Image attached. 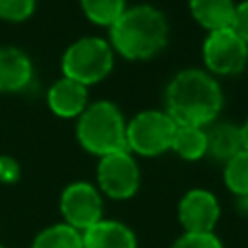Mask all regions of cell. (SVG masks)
I'll return each mask as SVG.
<instances>
[{
    "instance_id": "obj_3",
    "label": "cell",
    "mask_w": 248,
    "mask_h": 248,
    "mask_svg": "<svg viewBox=\"0 0 248 248\" xmlns=\"http://www.w3.org/2000/svg\"><path fill=\"white\" fill-rule=\"evenodd\" d=\"M76 138L85 151L97 157L128 151L126 120L120 108L110 101H95L85 107L78 116Z\"/></svg>"
},
{
    "instance_id": "obj_22",
    "label": "cell",
    "mask_w": 248,
    "mask_h": 248,
    "mask_svg": "<svg viewBox=\"0 0 248 248\" xmlns=\"http://www.w3.org/2000/svg\"><path fill=\"white\" fill-rule=\"evenodd\" d=\"M19 176H21L19 163L10 155H0V182L14 184V182H17Z\"/></svg>"
},
{
    "instance_id": "obj_19",
    "label": "cell",
    "mask_w": 248,
    "mask_h": 248,
    "mask_svg": "<svg viewBox=\"0 0 248 248\" xmlns=\"http://www.w3.org/2000/svg\"><path fill=\"white\" fill-rule=\"evenodd\" d=\"M37 0H0V19L21 23L33 16Z\"/></svg>"
},
{
    "instance_id": "obj_20",
    "label": "cell",
    "mask_w": 248,
    "mask_h": 248,
    "mask_svg": "<svg viewBox=\"0 0 248 248\" xmlns=\"http://www.w3.org/2000/svg\"><path fill=\"white\" fill-rule=\"evenodd\" d=\"M172 248H223V242L215 232H184L174 240Z\"/></svg>"
},
{
    "instance_id": "obj_11",
    "label": "cell",
    "mask_w": 248,
    "mask_h": 248,
    "mask_svg": "<svg viewBox=\"0 0 248 248\" xmlns=\"http://www.w3.org/2000/svg\"><path fill=\"white\" fill-rule=\"evenodd\" d=\"M31 81V58L17 46H0V93H21Z\"/></svg>"
},
{
    "instance_id": "obj_7",
    "label": "cell",
    "mask_w": 248,
    "mask_h": 248,
    "mask_svg": "<svg viewBox=\"0 0 248 248\" xmlns=\"http://www.w3.org/2000/svg\"><path fill=\"white\" fill-rule=\"evenodd\" d=\"M140 167L130 151H116L99 157L97 184L99 190L112 200H128L140 188Z\"/></svg>"
},
{
    "instance_id": "obj_10",
    "label": "cell",
    "mask_w": 248,
    "mask_h": 248,
    "mask_svg": "<svg viewBox=\"0 0 248 248\" xmlns=\"http://www.w3.org/2000/svg\"><path fill=\"white\" fill-rule=\"evenodd\" d=\"M46 105L58 118H78L89 105V91L83 83L62 76L48 87Z\"/></svg>"
},
{
    "instance_id": "obj_24",
    "label": "cell",
    "mask_w": 248,
    "mask_h": 248,
    "mask_svg": "<svg viewBox=\"0 0 248 248\" xmlns=\"http://www.w3.org/2000/svg\"><path fill=\"white\" fill-rule=\"evenodd\" d=\"M240 132H242V145H244V149H248V118L240 126Z\"/></svg>"
},
{
    "instance_id": "obj_16",
    "label": "cell",
    "mask_w": 248,
    "mask_h": 248,
    "mask_svg": "<svg viewBox=\"0 0 248 248\" xmlns=\"http://www.w3.org/2000/svg\"><path fill=\"white\" fill-rule=\"evenodd\" d=\"M31 248H83L81 231L64 221L48 225L39 231V234L31 242Z\"/></svg>"
},
{
    "instance_id": "obj_9",
    "label": "cell",
    "mask_w": 248,
    "mask_h": 248,
    "mask_svg": "<svg viewBox=\"0 0 248 248\" xmlns=\"http://www.w3.org/2000/svg\"><path fill=\"white\" fill-rule=\"evenodd\" d=\"M219 217V200L205 188H192L178 202V221L184 232H213Z\"/></svg>"
},
{
    "instance_id": "obj_15",
    "label": "cell",
    "mask_w": 248,
    "mask_h": 248,
    "mask_svg": "<svg viewBox=\"0 0 248 248\" xmlns=\"http://www.w3.org/2000/svg\"><path fill=\"white\" fill-rule=\"evenodd\" d=\"M170 151H174L184 161H200L207 151L205 128L200 126H176Z\"/></svg>"
},
{
    "instance_id": "obj_1",
    "label": "cell",
    "mask_w": 248,
    "mask_h": 248,
    "mask_svg": "<svg viewBox=\"0 0 248 248\" xmlns=\"http://www.w3.org/2000/svg\"><path fill=\"white\" fill-rule=\"evenodd\" d=\"M223 108V91L215 76L200 68L178 72L165 91V112L178 126L205 128Z\"/></svg>"
},
{
    "instance_id": "obj_18",
    "label": "cell",
    "mask_w": 248,
    "mask_h": 248,
    "mask_svg": "<svg viewBox=\"0 0 248 248\" xmlns=\"http://www.w3.org/2000/svg\"><path fill=\"white\" fill-rule=\"evenodd\" d=\"M223 180L229 192H232L236 198L248 196V149H242L225 163Z\"/></svg>"
},
{
    "instance_id": "obj_14",
    "label": "cell",
    "mask_w": 248,
    "mask_h": 248,
    "mask_svg": "<svg viewBox=\"0 0 248 248\" xmlns=\"http://www.w3.org/2000/svg\"><path fill=\"white\" fill-rule=\"evenodd\" d=\"M234 0H188L192 17L207 31L229 29L234 16Z\"/></svg>"
},
{
    "instance_id": "obj_4",
    "label": "cell",
    "mask_w": 248,
    "mask_h": 248,
    "mask_svg": "<svg viewBox=\"0 0 248 248\" xmlns=\"http://www.w3.org/2000/svg\"><path fill=\"white\" fill-rule=\"evenodd\" d=\"M114 66V50L101 37H79L62 54V76L83 83L85 87L103 81Z\"/></svg>"
},
{
    "instance_id": "obj_13",
    "label": "cell",
    "mask_w": 248,
    "mask_h": 248,
    "mask_svg": "<svg viewBox=\"0 0 248 248\" xmlns=\"http://www.w3.org/2000/svg\"><path fill=\"white\" fill-rule=\"evenodd\" d=\"M207 136V151L205 157H211L217 163H227L236 153L244 149L242 145V132L240 126L232 122H211L205 126Z\"/></svg>"
},
{
    "instance_id": "obj_2",
    "label": "cell",
    "mask_w": 248,
    "mask_h": 248,
    "mask_svg": "<svg viewBox=\"0 0 248 248\" xmlns=\"http://www.w3.org/2000/svg\"><path fill=\"white\" fill-rule=\"evenodd\" d=\"M110 46L126 60H149L169 43V23L161 10L149 4H138L108 27Z\"/></svg>"
},
{
    "instance_id": "obj_25",
    "label": "cell",
    "mask_w": 248,
    "mask_h": 248,
    "mask_svg": "<svg viewBox=\"0 0 248 248\" xmlns=\"http://www.w3.org/2000/svg\"><path fill=\"white\" fill-rule=\"evenodd\" d=\"M0 248H4V246H2V244H0Z\"/></svg>"
},
{
    "instance_id": "obj_17",
    "label": "cell",
    "mask_w": 248,
    "mask_h": 248,
    "mask_svg": "<svg viewBox=\"0 0 248 248\" xmlns=\"http://www.w3.org/2000/svg\"><path fill=\"white\" fill-rule=\"evenodd\" d=\"M83 16L101 27H110L128 8L126 0H79Z\"/></svg>"
},
{
    "instance_id": "obj_21",
    "label": "cell",
    "mask_w": 248,
    "mask_h": 248,
    "mask_svg": "<svg viewBox=\"0 0 248 248\" xmlns=\"http://www.w3.org/2000/svg\"><path fill=\"white\" fill-rule=\"evenodd\" d=\"M231 29L248 43V0H242L240 4L234 6V16H232V23Z\"/></svg>"
},
{
    "instance_id": "obj_8",
    "label": "cell",
    "mask_w": 248,
    "mask_h": 248,
    "mask_svg": "<svg viewBox=\"0 0 248 248\" xmlns=\"http://www.w3.org/2000/svg\"><path fill=\"white\" fill-rule=\"evenodd\" d=\"M60 213L64 223L83 232L103 219V198L99 188L83 180L68 184L60 194Z\"/></svg>"
},
{
    "instance_id": "obj_23",
    "label": "cell",
    "mask_w": 248,
    "mask_h": 248,
    "mask_svg": "<svg viewBox=\"0 0 248 248\" xmlns=\"http://www.w3.org/2000/svg\"><path fill=\"white\" fill-rule=\"evenodd\" d=\"M236 207H238V211H240L242 215H246V217H248V196H246V198H238Z\"/></svg>"
},
{
    "instance_id": "obj_12",
    "label": "cell",
    "mask_w": 248,
    "mask_h": 248,
    "mask_svg": "<svg viewBox=\"0 0 248 248\" xmlns=\"http://www.w3.org/2000/svg\"><path fill=\"white\" fill-rule=\"evenodd\" d=\"M83 248H138L134 231L112 219H101L81 232Z\"/></svg>"
},
{
    "instance_id": "obj_5",
    "label": "cell",
    "mask_w": 248,
    "mask_h": 248,
    "mask_svg": "<svg viewBox=\"0 0 248 248\" xmlns=\"http://www.w3.org/2000/svg\"><path fill=\"white\" fill-rule=\"evenodd\" d=\"M176 126L178 124L165 110H141L126 122V147L130 153L141 157L163 155L170 151Z\"/></svg>"
},
{
    "instance_id": "obj_6",
    "label": "cell",
    "mask_w": 248,
    "mask_h": 248,
    "mask_svg": "<svg viewBox=\"0 0 248 248\" xmlns=\"http://www.w3.org/2000/svg\"><path fill=\"white\" fill-rule=\"evenodd\" d=\"M202 58L205 64V72L211 76H236L248 64V43L242 41L231 27L207 33Z\"/></svg>"
}]
</instances>
